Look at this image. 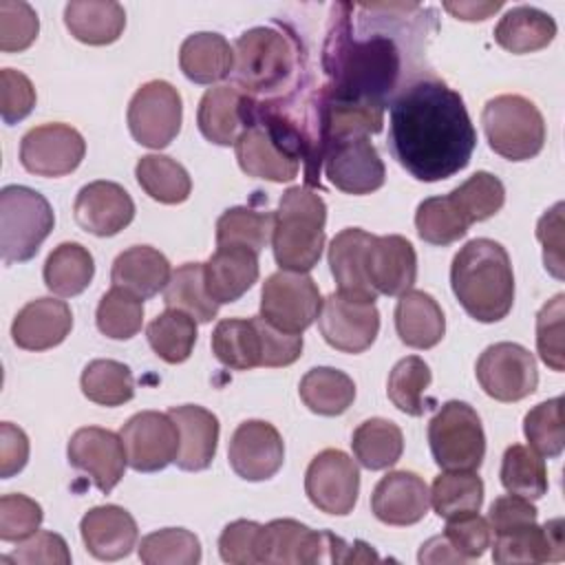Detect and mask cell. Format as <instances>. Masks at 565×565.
I'll return each mask as SVG.
<instances>
[{
	"label": "cell",
	"mask_w": 565,
	"mask_h": 565,
	"mask_svg": "<svg viewBox=\"0 0 565 565\" xmlns=\"http://www.w3.org/2000/svg\"><path fill=\"white\" fill-rule=\"evenodd\" d=\"M556 35V22L543 9L519 4L503 13L494 26V40L501 49L523 55L545 49Z\"/></svg>",
	"instance_id": "cell-34"
},
{
	"label": "cell",
	"mask_w": 565,
	"mask_h": 565,
	"mask_svg": "<svg viewBox=\"0 0 565 565\" xmlns=\"http://www.w3.org/2000/svg\"><path fill=\"white\" fill-rule=\"evenodd\" d=\"M66 457L75 470L88 475L97 490L106 494L121 481L128 466L121 437L99 426L77 428L68 439Z\"/></svg>",
	"instance_id": "cell-16"
},
{
	"label": "cell",
	"mask_w": 565,
	"mask_h": 565,
	"mask_svg": "<svg viewBox=\"0 0 565 565\" xmlns=\"http://www.w3.org/2000/svg\"><path fill=\"white\" fill-rule=\"evenodd\" d=\"M260 523L238 519L223 527L218 536V554L225 563L232 565H254L256 561V539Z\"/></svg>",
	"instance_id": "cell-58"
},
{
	"label": "cell",
	"mask_w": 565,
	"mask_h": 565,
	"mask_svg": "<svg viewBox=\"0 0 565 565\" xmlns=\"http://www.w3.org/2000/svg\"><path fill=\"white\" fill-rule=\"evenodd\" d=\"M503 7L501 0L497 2H444V9L448 13H452L457 20H466V22H481L486 18H490L492 13H497Z\"/></svg>",
	"instance_id": "cell-64"
},
{
	"label": "cell",
	"mask_w": 565,
	"mask_h": 565,
	"mask_svg": "<svg viewBox=\"0 0 565 565\" xmlns=\"http://www.w3.org/2000/svg\"><path fill=\"white\" fill-rule=\"evenodd\" d=\"M395 331L406 347L433 349L446 333L439 302L422 289L404 291L395 307Z\"/></svg>",
	"instance_id": "cell-29"
},
{
	"label": "cell",
	"mask_w": 565,
	"mask_h": 565,
	"mask_svg": "<svg viewBox=\"0 0 565 565\" xmlns=\"http://www.w3.org/2000/svg\"><path fill=\"white\" fill-rule=\"evenodd\" d=\"M75 221L82 230L95 236H115L135 218L130 194L115 181L86 183L73 203Z\"/></svg>",
	"instance_id": "cell-21"
},
{
	"label": "cell",
	"mask_w": 565,
	"mask_h": 565,
	"mask_svg": "<svg viewBox=\"0 0 565 565\" xmlns=\"http://www.w3.org/2000/svg\"><path fill=\"white\" fill-rule=\"evenodd\" d=\"M305 492L320 512L349 514L360 494L358 463L338 448L318 452L305 472Z\"/></svg>",
	"instance_id": "cell-13"
},
{
	"label": "cell",
	"mask_w": 565,
	"mask_h": 565,
	"mask_svg": "<svg viewBox=\"0 0 565 565\" xmlns=\"http://www.w3.org/2000/svg\"><path fill=\"white\" fill-rule=\"evenodd\" d=\"M298 42L274 26H254L234 42V86L258 102H285L300 82Z\"/></svg>",
	"instance_id": "cell-4"
},
{
	"label": "cell",
	"mask_w": 565,
	"mask_h": 565,
	"mask_svg": "<svg viewBox=\"0 0 565 565\" xmlns=\"http://www.w3.org/2000/svg\"><path fill=\"white\" fill-rule=\"evenodd\" d=\"M483 503V481L475 470H444L430 488V505L437 516L455 519L479 512Z\"/></svg>",
	"instance_id": "cell-40"
},
{
	"label": "cell",
	"mask_w": 565,
	"mask_h": 565,
	"mask_svg": "<svg viewBox=\"0 0 565 565\" xmlns=\"http://www.w3.org/2000/svg\"><path fill=\"white\" fill-rule=\"evenodd\" d=\"M450 287L470 318L503 320L514 302V271L505 247L492 238L468 241L452 258Z\"/></svg>",
	"instance_id": "cell-3"
},
{
	"label": "cell",
	"mask_w": 565,
	"mask_h": 565,
	"mask_svg": "<svg viewBox=\"0 0 565 565\" xmlns=\"http://www.w3.org/2000/svg\"><path fill=\"white\" fill-rule=\"evenodd\" d=\"M468 225L494 216L505 203V188L492 172L479 170L450 192Z\"/></svg>",
	"instance_id": "cell-50"
},
{
	"label": "cell",
	"mask_w": 565,
	"mask_h": 565,
	"mask_svg": "<svg viewBox=\"0 0 565 565\" xmlns=\"http://www.w3.org/2000/svg\"><path fill=\"white\" fill-rule=\"evenodd\" d=\"M433 373L430 366L419 355L402 358L388 373L386 393L395 408L411 417L424 415L428 402L426 391L430 386Z\"/></svg>",
	"instance_id": "cell-47"
},
{
	"label": "cell",
	"mask_w": 565,
	"mask_h": 565,
	"mask_svg": "<svg viewBox=\"0 0 565 565\" xmlns=\"http://www.w3.org/2000/svg\"><path fill=\"white\" fill-rule=\"evenodd\" d=\"M55 225L51 203L33 188L4 185L0 192V254L4 263L31 260Z\"/></svg>",
	"instance_id": "cell-7"
},
{
	"label": "cell",
	"mask_w": 565,
	"mask_h": 565,
	"mask_svg": "<svg viewBox=\"0 0 565 565\" xmlns=\"http://www.w3.org/2000/svg\"><path fill=\"white\" fill-rule=\"evenodd\" d=\"M168 415L179 428V455L174 463L188 472L205 470L212 463L218 446L216 415L196 404L172 406Z\"/></svg>",
	"instance_id": "cell-27"
},
{
	"label": "cell",
	"mask_w": 565,
	"mask_h": 565,
	"mask_svg": "<svg viewBox=\"0 0 565 565\" xmlns=\"http://www.w3.org/2000/svg\"><path fill=\"white\" fill-rule=\"evenodd\" d=\"M40 31L35 9L22 0H0V51L29 49Z\"/></svg>",
	"instance_id": "cell-52"
},
{
	"label": "cell",
	"mask_w": 565,
	"mask_h": 565,
	"mask_svg": "<svg viewBox=\"0 0 565 565\" xmlns=\"http://www.w3.org/2000/svg\"><path fill=\"white\" fill-rule=\"evenodd\" d=\"M419 563H466V558L450 545L444 534L428 539L417 556Z\"/></svg>",
	"instance_id": "cell-63"
},
{
	"label": "cell",
	"mask_w": 565,
	"mask_h": 565,
	"mask_svg": "<svg viewBox=\"0 0 565 565\" xmlns=\"http://www.w3.org/2000/svg\"><path fill=\"white\" fill-rule=\"evenodd\" d=\"M64 24L75 40L104 46L124 33L126 11L113 0H73L64 7Z\"/></svg>",
	"instance_id": "cell-31"
},
{
	"label": "cell",
	"mask_w": 565,
	"mask_h": 565,
	"mask_svg": "<svg viewBox=\"0 0 565 565\" xmlns=\"http://www.w3.org/2000/svg\"><path fill=\"white\" fill-rule=\"evenodd\" d=\"M35 88L31 79L15 68L0 71V115L7 126L22 121L35 106Z\"/></svg>",
	"instance_id": "cell-57"
},
{
	"label": "cell",
	"mask_w": 565,
	"mask_h": 565,
	"mask_svg": "<svg viewBox=\"0 0 565 565\" xmlns=\"http://www.w3.org/2000/svg\"><path fill=\"white\" fill-rule=\"evenodd\" d=\"M135 177L150 199L166 205L183 203L192 192V179L188 170L166 154L141 157L135 166Z\"/></svg>",
	"instance_id": "cell-39"
},
{
	"label": "cell",
	"mask_w": 565,
	"mask_h": 565,
	"mask_svg": "<svg viewBox=\"0 0 565 565\" xmlns=\"http://www.w3.org/2000/svg\"><path fill=\"white\" fill-rule=\"evenodd\" d=\"M444 536L450 541V545L468 561L479 558L492 543V530L488 519L479 516L477 512L461 514L455 519H446Z\"/></svg>",
	"instance_id": "cell-56"
},
{
	"label": "cell",
	"mask_w": 565,
	"mask_h": 565,
	"mask_svg": "<svg viewBox=\"0 0 565 565\" xmlns=\"http://www.w3.org/2000/svg\"><path fill=\"white\" fill-rule=\"evenodd\" d=\"M42 505L26 494H4L0 499V539L20 543L38 532L42 523Z\"/></svg>",
	"instance_id": "cell-54"
},
{
	"label": "cell",
	"mask_w": 565,
	"mask_h": 565,
	"mask_svg": "<svg viewBox=\"0 0 565 565\" xmlns=\"http://www.w3.org/2000/svg\"><path fill=\"white\" fill-rule=\"evenodd\" d=\"M137 552L146 565H196L201 561V543L185 527L150 532L141 539Z\"/></svg>",
	"instance_id": "cell-49"
},
{
	"label": "cell",
	"mask_w": 565,
	"mask_h": 565,
	"mask_svg": "<svg viewBox=\"0 0 565 565\" xmlns=\"http://www.w3.org/2000/svg\"><path fill=\"white\" fill-rule=\"evenodd\" d=\"M29 461V437L11 422L0 424V477L18 475Z\"/></svg>",
	"instance_id": "cell-62"
},
{
	"label": "cell",
	"mask_w": 565,
	"mask_h": 565,
	"mask_svg": "<svg viewBox=\"0 0 565 565\" xmlns=\"http://www.w3.org/2000/svg\"><path fill=\"white\" fill-rule=\"evenodd\" d=\"M324 223L327 205L316 190L307 185L285 190L271 232V249L278 267L305 274L313 269L324 247Z\"/></svg>",
	"instance_id": "cell-5"
},
{
	"label": "cell",
	"mask_w": 565,
	"mask_h": 565,
	"mask_svg": "<svg viewBox=\"0 0 565 565\" xmlns=\"http://www.w3.org/2000/svg\"><path fill=\"white\" fill-rule=\"evenodd\" d=\"M249 95L234 84L207 88L199 102L196 126L201 135L216 146H234L247 124Z\"/></svg>",
	"instance_id": "cell-26"
},
{
	"label": "cell",
	"mask_w": 565,
	"mask_h": 565,
	"mask_svg": "<svg viewBox=\"0 0 565 565\" xmlns=\"http://www.w3.org/2000/svg\"><path fill=\"white\" fill-rule=\"evenodd\" d=\"M371 234L360 227H344L329 245V267L338 282V291L375 302L377 291L364 276V249Z\"/></svg>",
	"instance_id": "cell-33"
},
{
	"label": "cell",
	"mask_w": 565,
	"mask_h": 565,
	"mask_svg": "<svg viewBox=\"0 0 565 565\" xmlns=\"http://www.w3.org/2000/svg\"><path fill=\"white\" fill-rule=\"evenodd\" d=\"M494 563H558L565 558L563 519H550L543 525L527 523L501 534H494Z\"/></svg>",
	"instance_id": "cell-23"
},
{
	"label": "cell",
	"mask_w": 565,
	"mask_h": 565,
	"mask_svg": "<svg viewBox=\"0 0 565 565\" xmlns=\"http://www.w3.org/2000/svg\"><path fill=\"white\" fill-rule=\"evenodd\" d=\"M276 212H260L247 205H236L225 210L216 221V245H238L260 254L271 241Z\"/></svg>",
	"instance_id": "cell-43"
},
{
	"label": "cell",
	"mask_w": 565,
	"mask_h": 565,
	"mask_svg": "<svg viewBox=\"0 0 565 565\" xmlns=\"http://www.w3.org/2000/svg\"><path fill=\"white\" fill-rule=\"evenodd\" d=\"M256 561L274 565H313L327 561V530L316 532L296 519H274L260 525Z\"/></svg>",
	"instance_id": "cell-19"
},
{
	"label": "cell",
	"mask_w": 565,
	"mask_h": 565,
	"mask_svg": "<svg viewBox=\"0 0 565 565\" xmlns=\"http://www.w3.org/2000/svg\"><path fill=\"white\" fill-rule=\"evenodd\" d=\"M86 154L84 137L68 124H42L24 132L20 163L38 177L71 174Z\"/></svg>",
	"instance_id": "cell-15"
},
{
	"label": "cell",
	"mask_w": 565,
	"mask_h": 565,
	"mask_svg": "<svg viewBox=\"0 0 565 565\" xmlns=\"http://www.w3.org/2000/svg\"><path fill=\"white\" fill-rule=\"evenodd\" d=\"M179 66L190 82L214 84L232 75L234 49L221 33H192L179 49Z\"/></svg>",
	"instance_id": "cell-32"
},
{
	"label": "cell",
	"mask_w": 565,
	"mask_h": 565,
	"mask_svg": "<svg viewBox=\"0 0 565 565\" xmlns=\"http://www.w3.org/2000/svg\"><path fill=\"white\" fill-rule=\"evenodd\" d=\"M146 338L163 362L181 364L196 344V320L185 311L166 309L146 327Z\"/></svg>",
	"instance_id": "cell-42"
},
{
	"label": "cell",
	"mask_w": 565,
	"mask_h": 565,
	"mask_svg": "<svg viewBox=\"0 0 565 565\" xmlns=\"http://www.w3.org/2000/svg\"><path fill=\"white\" fill-rule=\"evenodd\" d=\"M415 227L422 241L444 247L463 238L470 225L448 192L444 196L424 199L417 205Z\"/></svg>",
	"instance_id": "cell-45"
},
{
	"label": "cell",
	"mask_w": 565,
	"mask_h": 565,
	"mask_svg": "<svg viewBox=\"0 0 565 565\" xmlns=\"http://www.w3.org/2000/svg\"><path fill=\"white\" fill-rule=\"evenodd\" d=\"M428 446L441 470H479L486 457L481 417L466 402L441 404L428 422Z\"/></svg>",
	"instance_id": "cell-8"
},
{
	"label": "cell",
	"mask_w": 565,
	"mask_h": 565,
	"mask_svg": "<svg viewBox=\"0 0 565 565\" xmlns=\"http://www.w3.org/2000/svg\"><path fill=\"white\" fill-rule=\"evenodd\" d=\"M539 516V510L534 503L519 494H503L492 501L488 512V523L492 534H501L527 523H534Z\"/></svg>",
	"instance_id": "cell-61"
},
{
	"label": "cell",
	"mask_w": 565,
	"mask_h": 565,
	"mask_svg": "<svg viewBox=\"0 0 565 565\" xmlns=\"http://www.w3.org/2000/svg\"><path fill=\"white\" fill-rule=\"evenodd\" d=\"M501 483L510 494L525 497L530 501L541 499L547 492L545 461L530 446L512 444L501 459Z\"/></svg>",
	"instance_id": "cell-46"
},
{
	"label": "cell",
	"mask_w": 565,
	"mask_h": 565,
	"mask_svg": "<svg viewBox=\"0 0 565 565\" xmlns=\"http://www.w3.org/2000/svg\"><path fill=\"white\" fill-rule=\"evenodd\" d=\"M163 302L168 309L190 313L196 322H210L218 313V302L205 289L203 263H183L177 267L163 289Z\"/></svg>",
	"instance_id": "cell-41"
},
{
	"label": "cell",
	"mask_w": 565,
	"mask_h": 565,
	"mask_svg": "<svg viewBox=\"0 0 565 565\" xmlns=\"http://www.w3.org/2000/svg\"><path fill=\"white\" fill-rule=\"evenodd\" d=\"M320 307V289L305 271L280 269L263 282L260 318L285 333L302 335L318 320Z\"/></svg>",
	"instance_id": "cell-9"
},
{
	"label": "cell",
	"mask_w": 565,
	"mask_h": 565,
	"mask_svg": "<svg viewBox=\"0 0 565 565\" xmlns=\"http://www.w3.org/2000/svg\"><path fill=\"white\" fill-rule=\"evenodd\" d=\"M364 276L377 294L402 296L417 278L415 247L399 234H371L364 249Z\"/></svg>",
	"instance_id": "cell-20"
},
{
	"label": "cell",
	"mask_w": 565,
	"mask_h": 565,
	"mask_svg": "<svg viewBox=\"0 0 565 565\" xmlns=\"http://www.w3.org/2000/svg\"><path fill=\"white\" fill-rule=\"evenodd\" d=\"M203 278L212 300L236 302L258 280V254L238 245L216 247L203 263Z\"/></svg>",
	"instance_id": "cell-28"
},
{
	"label": "cell",
	"mask_w": 565,
	"mask_h": 565,
	"mask_svg": "<svg viewBox=\"0 0 565 565\" xmlns=\"http://www.w3.org/2000/svg\"><path fill=\"white\" fill-rule=\"evenodd\" d=\"M351 448L366 470H384L399 461L404 450L402 428L384 417L364 419L351 437Z\"/></svg>",
	"instance_id": "cell-37"
},
{
	"label": "cell",
	"mask_w": 565,
	"mask_h": 565,
	"mask_svg": "<svg viewBox=\"0 0 565 565\" xmlns=\"http://www.w3.org/2000/svg\"><path fill=\"white\" fill-rule=\"evenodd\" d=\"M318 329L329 347L342 353H362L377 338L380 311L371 300L333 291L322 300Z\"/></svg>",
	"instance_id": "cell-12"
},
{
	"label": "cell",
	"mask_w": 565,
	"mask_h": 565,
	"mask_svg": "<svg viewBox=\"0 0 565 565\" xmlns=\"http://www.w3.org/2000/svg\"><path fill=\"white\" fill-rule=\"evenodd\" d=\"M181 119V95L166 79L141 84L128 104V130L146 148H166L179 135Z\"/></svg>",
	"instance_id": "cell-10"
},
{
	"label": "cell",
	"mask_w": 565,
	"mask_h": 565,
	"mask_svg": "<svg viewBox=\"0 0 565 565\" xmlns=\"http://www.w3.org/2000/svg\"><path fill=\"white\" fill-rule=\"evenodd\" d=\"M351 4L333 7L331 26L322 49V68L329 82L322 86L333 97L369 99L386 106L397 93L402 53L388 33L353 38Z\"/></svg>",
	"instance_id": "cell-2"
},
{
	"label": "cell",
	"mask_w": 565,
	"mask_h": 565,
	"mask_svg": "<svg viewBox=\"0 0 565 565\" xmlns=\"http://www.w3.org/2000/svg\"><path fill=\"white\" fill-rule=\"evenodd\" d=\"M302 404L318 415H342L355 399L353 380L338 369L316 366L305 373L298 386Z\"/></svg>",
	"instance_id": "cell-38"
},
{
	"label": "cell",
	"mask_w": 565,
	"mask_h": 565,
	"mask_svg": "<svg viewBox=\"0 0 565 565\" xmlns=\"http://www.w3.org/2000/svg\"><path fill=\"white\" fill-rule=\"evenodd\" d=\"M388 150L417 181H441L470 163L477 132L457 90L417 77L388 102Z\"/></svg>",
	"instance_id": "cell-1"
},
{
	"label": "cell",
	"mask_w": 565,
	"mask_h": 565,
	"mask_svg": "<svg viewBox=\"0 0 565 565\" xmlns=\"http://www.w3.org/2000/svg\"><path fill=\"white\" fill-rule=\"evenodd\" d=\"M523 433L534 452L547 459L558 457L565 446L563 397L558 395L530 408L523 419Z\"/></svg>",
	"instance_id": "cell-51"
},
{
	"label": "cell",
	"mask_w": 565,
	"mask_h": 565,
	"mask_svg": "<svg viewBox=\"0 0 565 565\" xmlns=\"http://www.w3.org/2000/svg\"><path fill=\"white\" fill-rule=\"evenodd\" d=\"M172 276L168 258L150 245H132L124 249L110 269V280L115 287H124L135 296L152 298L166 289Z\"/></svg>",
	"instance_id": "cell-30"
},
{
	"label": "cell",
	"mask_w": 565,
	"mask_h": 565,
	"mask_svg": "<svg viewBox=\"0 0 565 565\" xmlns=\"http://www.w3.org/2000/svg\"><path fill=\"white\" fill-rule=\"evenodd\" d=\"M536 238L543 243V263L554 278H563V203L550 207L536 223Z\"/></svg>",
	"instance_id": "cell-60"
},
{
	"label": "cell",
	"mask_w": 565,
	"mask_h": 565,
	"mask_svg": "<svg viewBox=\"0 0 565 565\" xmlns=\"http://www.w3.org/2000/svg\"><path fill=\"white\" fill-rule=\"evenodd\" d=\"M82 393L99 406H121L135 395L130 369L117 360H93L79 377Z\"/></svg>",
	"instance_id": "cell-44"
},
{
	"label": "cell",
	"mask_w": 565,
	"mask_h": 565,
	"mask_svg": "<svg viewBox=\"0 0 565 565\" xmlns=\"http://www.w3.org/2000/svg\"><path fill=\"white\" fill-rule=\"evenodd\" d=\"M97 329L110 340H130L143 324V300L124 287H110L95 311Z\"/></svg>",
	"instance_id": "cell-48"
},
{
	"label": "cell",
	"mask_w": 565,
	"mask_h": 565,
	"mask_svg": "<svg viewBox=\"0 0 565 565\" xmlns=\"http://www.w3.org/2000/svg\"><path fill=\"white\" fill-rule=\"evenodd\" d=\"M475 373L483 393L497 402H519L539 384L534 355L516 342L490 344L479 355Z\"/></svg>",
	"instance_id": "cell-11"
},
{
	"label": "cell",
	"mask_w": 565,
	"mask_h": 565,
	"mask_svg": "<svg viewBox=\"0 0 565 565\" xmlns=\"http://www.w3.org/2000/svg\"><path fill=\"white\" fill-rule=\"evenodd\" d=\"M73 327L71 307L57 298H35L13 318L11 338L20 349L46 351L66 340Z\"/></svg>",
	"instance_id": "cell-25"
},
{
	"label": "cell",
	"mask_w": 565,
	"mask_h": 565,
	"mask_svg": "<svg viewBox=\"0 0 565 565\" xmlns=\"http://www.w3.org/2000/svg\"><path fill=\"white\" fill-rule=\"evenodd\" d=\"M95 274L93 254L82 243H60L46 258L42 276L49 291L62 298L82 294Z\"/></svg>",
	"instance_id": "cell-36"
},
{
	"label": "cell",
	"mask_w": 565,
	"mask_h": 565,
	"mask_svg": "<svg viewBox=\"0 0 565 565\" xmlns=\"http://www.w3.org/2000/svg\"><path fill=\"white\" fill-rule=\"evenodd\" d=\"M430 490L426 481L411 470L384 475L371 494V512L386 525H413L426 516Z\"/></svg>",
	"instance_id": "cell-22"
},
{
	"label": "cell",
	"mask_w": 565,
	"mask_h": 565,
	"mask_svg": "<svg viewBox=\"0 0 565 565\" xmlns=\"http://www.w3.org/2000/svg\"><path fill=\"white\" fill-rule=\"evenodd\" d=\"M563 302L565 296L556 294L536 313V351L541 360L556 373L565 369L563 362Z\"/></svg>",
	"instance_id": "cell-53"
},
{
	"label": "cell",
	"mask_w": 565,
	"mask_h": 565,
	"mask_svg": "<svg viewBox=\"0 0 565 565\" xmlns=\"http://www.w3.org/2000/svg\"><path fill=\"white\" fill-rule=\"evenodd\" d=\"M212 353L234 371H249L263 362L258 318H225L212 331Z\"/></svg>",
	"instance_id": "cell-35"
},
{
	"label": "cell",
	"mask_w": 565,
	"mask_h": 565,
	"mask_svg": "<svg viewBox=\"0 0 565 565\" xmlns=\"http://www.w3.org/2000/svg\"><path fill=\"white\" fill-rule=\"evenodd\" d=\"M227 459L241 479L265 481L282 468L285 441L274 424L265 419H247L232 433Z\"/></svg>",
	"instance_id": "cell-18"
},
{
	"label": "cell",
	"mask_w": 565,
	"mask_h": 565,
	"mask_svg": "<svg viewBox=\"0 0 565 565\" xmlns=\"http://www.w3.org/2000/svg\"><path fill=\"white\" fill-rule=\"evenodd\" d=\"M128 466L137 472H159L179 455V428L168 413H135L119 430Z\"/></svg>",
	"instance_id": "cell-14"
},
{
	"label": "cell",
	"mask_w": 565,
	"mask_h": 565,
	"mask_svg": "<svg viewBox=\"0 0 565 565\" xmlns=\"http://www.w3.org/2000/svg\"><path fill=\"white\" fill-rule=\"evenodd\" d=\"M258 327H260V338H263V362H260V366H267V369L289 366L300 358L302 335L285 333V331L271 327L260 316H258Z\"/></svg>",
	"instance_id": "cell-59"
},
{
	"label": "cell",
	"mask_w": 565,
	"mask_h": 565,
	"mask_svg": "<svg viewBox=\"0 0 565 565\" xmlns=\"http://www.w3.org/2000/svg\"><path fill=\"white\" fill-rule=\"evenodd\" d=\"M481 124L488 146L508 161L534 159L545 146V119L523 95H497L486 102Z\"/></svg>",
	"instance_id": "cell-6"
},
{
	"label": "cell",
	"mask_w": 565,
	"mask_h": 565,
	"mask_svg": "<svg viewBox=\"0 0 565 565\" xmlns=\"http://www.w3.org/2000/svg\"><path fill=\"white\" fill-rule=\"evenodd\" d=\"M79 534L86 550L99 561H119L137 545V521L121 505L90 508L79 521Z\"/></svg>",
	"instance_id": "cell-24"
},
{
	"label": "cell",
	"mask_w": 565,
	"mask_h": 565,
	"mask_svg": "<svg viewBox=\"0 0 565 565\" xmlns=\"http://www.w3.org/2000/svg\"><path fill=\"white\" fill-rule=\"evenodd\" d=\"M0 563H11V565H68L71 563V552L66 541L55 534V532H35L29 539L20 541L18 547L9 554L2 556Z\"/></svg>",
	"instance_id": "cell-55"
},
{
	"label": "cell",
	"mask_w": 565,
	"mask_h": 565,
	"mask_svg": "<svg viewBox=\"0 0 565 565\" xmlns=\"http://www.w3.org/2000/svg\"><path fill=\"white\" fill-rule=\"evenodd\" d=\"M322 166L327 179L347 194H371L386 179L384 161L369 137H351L327 146Z\"/></svg>",
	"instance_id": "cell-17"
}]
</instances>
